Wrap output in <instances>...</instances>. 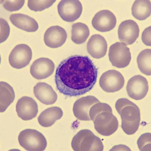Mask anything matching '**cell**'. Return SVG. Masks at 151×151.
Masks as SVG:
<instances>
[{"label":"cell","mask_w":151,"mask_h":151,"mask_svg":"<svg viewBox=\"0 0 151 151\" xmlns=\"http://www.w3.org/2000/svg\"><path fill=\"white\" fill-rule=\"evenodd\" d=\"M87 46L88 52L94 58L99 59L106 55L108 45L105 39L100 35L91 36Z\"/></svg>","instance_id":"ac0fdd59"},{"label":"cell","mask_w":151,"mask_h":151,"mask_svg":"<svg viewBox=\"0 0 151 151\" xmlns=\"http://www.w3.org/2000/svg\"><path fill=\"white\" fill-rule=\"evenodd\" d=\"M126 89L129 96L138 101L145 97L148 93L149 86L147 80L145 77L137 75L129 80Z\"/></svg>","instance_id":"30bf717a"},{"label":"cell","mask_w":151,"mask_h":151,"mask_svg":"<svg viewBox=\"0 0 151 151\" xmlns=\"http://www.w3.org/2000/svg\"><path fill=\"white\" fill-rule=\"evenodd\" d=\"M139 29L137 23L132 20L123 21L118 30L119 40L126 45L132 44L139 35Z\"/></svg>","instance_id":"8fae6325"},{"label":"cell","mask_w":151,"mask_h":151,"mask_svg":"<svg viewBox=\"0 0 151 151\" xmlns=\"http://www.w3.org/2000/svg\"><path fill=\"white\" fill-rule=\"evenodd\" d=\"M150 1H136L132 8V13L134 17L138 20H145L151 14Z\"/></svg>","instance_id":"44dd1931"},{"label":"cell","mask_w":151,"mask_h":151,"mask_svg":"<svg viewBox=\"0 0 151 151\" xmlns=\"http://www.w3.org/2000/svg\"><path fill=\"white\" fill-rule=\"evenodd\" d=\"M95 129L102 135L109 136L118 129L119 123L117 119L112 113L103 111L99 113L93 121Z\"/></svg>","instance_id":"5b68a950"},{"label":"cell","mask_w":151,"mask_h":151,"mask_svg":"<svg viewBox=\"0 0 151 151\" xmlns=\"http://www.w3.org/2000/svg\"><path fill=\"white\" fill-rule=\"evenodd\" d=\"M63 114L62 109L59 107H50L40 114L38 118V122L43 127H50L53 125L56 121L61 118Z\"/></svg>","instance_id":"ffe728a7"},{"label":"cell","mask_w":151,"mask_h":151,"mask_svg":"<svg viewBox=\"0 0 151 151\" xmlns=\"http://www.w3.org/2000/svg\"><path fill=\"white\" fill-rule=\"evenodd\" d=\"M71 146L75 151H103L104 148L100 139L88 129L79 131L73 138Z\"/></svg>","instance_id":"3957f363"},{"label":"cell","mask_w":151,"mask_h":151,"mask_svg":"<svg viewBox=\"0 0 151 151\" xmlns=\"http://www.w3.org/2000/svg\"><path fill=\"white\" fill-rule=\"evenodd\" d=\"M137 145L141 151H150L151 134L146 133L141 135L138 140Z\"/></svg>","instance_id":"4316f807"},{"label":"cell","mask_w":151,"mask_h":151,"mask_svg":"<svg viewBox=\"0 0 151 151\" xmlns=\"http://www.w3.org/2000/svg\"><path fill=\"white\" fill-rule=\"evenodd\" d=\"M142 42L145 45L151 46V26L146 28L143 31L142 35Z\"/></svg>","instance_id":"f546056e"},{"label":"cell","mask_w":151,"mask_h":151,"mask_svg":"<svg viewBox=\"0 0 151 151\" xmlns=\"http://www.w3.org/2000/svg\"><path fill=\"white\" fill-rule=\"evenodd\" d=\"M32 55V51L29 46L24 44L18 45L14 48L10 54L9 64L16 69H22L29 64Z\"/></svg>","instance_id":"ba28073f"},{"label":"cell","mask_w":151,"mask_h":151,"mask_svg":"<svg viewBox=\"0 0 151 151\" xmlns=\"http://www.w3.org/2000/svg\"><path fill=\"white\" fill-rule=\"evenodd\" d=\"M55 1H29L28 5L32 10L35 12L42 11L50 8Z\"/></svg>","instance_id":"d4e9b609"},{"label":"cell","mask_w":151,"mask_h":151,"mask_svg":"<svg viewBox=\"0 0 151 151\" xmlns=\"http://www.w3.org/2000/svg\"><path fill=\"white\" fill-rule=\"evenodd\" d=\"M116 23V17L108 10H103L97 13L92 19L93 27L101 32L110 31L115 27Z\"/></svg>","instance_id":"4fadbf2b"},{"label":"cell","mask_w":151,"mask_h":151,"mask_svg":"<svg viewBox=\"0 0 151 151\" xmlns=\"http://www.w3.org/2000/svg\"><path fill=\"white\" fill-rule=\"evenodd\" d=\"M18 141L21 147L28 151H43L47 145V140L42 133L30 129L21 131Z\"/></svg>","instance_id":"277c9868"},{"label":"cell","mask_w":151,"mask_h":151,"mask_svg":"<svg viewBox=\"0 0 151 151\" xmlns=\"http://www.w3.org/2000/svg\"><path fill=\"white\" fill-rule=\"evenodd\" d=\"M1 42H4L9 37L10 28L7 22L3 19H1Z\"/></svg>","instance_id":"f1b7e54d"},{"label":"cell","mask_w":151,"mask_h":151,"mask_svg":"<svg viewBox=\"0 0 151 151\" xmlns=\"http://www.w3.org/2000/svg\"><path fill=\"white\" fill-rule=\"evenodd\" d=\"M16 111L19 117L24 121L32 120L37 116L38 111L37 103L32 98L23 96L18 101Z\"/></svg>","instance_id":"7c38bea8"},{"label":"cell","mask_w":151,"mask_h":151,"mask_svg":"<svg viewBox=\"0 0 151 151\" xmlns=\"http://www.w3.org/2000/svg\"><path fill=\"white\" fill-rule=\"evenodd\" d=\"M109 56L112 65L119 68L127 67L131 59L130 49L120 42L114 43L109 47Z\"/></svg>","instance_id":"8992f818"},{"label":"cell","mask_w":151,"mask_h":151,"mask_svg":"<svg viewBox=\"0 0 151 151\" xmlns=\"http://www.w3.org/2000/svg\"><path fill=\"white\" fill-rule=\"evenodd\" d=\"M98 69L86 56L72 55L58 65L55 76L56 87L61 93L77 96L93 88L98 76Z\"/></svg>","instance_id":"6da1fadb"},{"label":"cell","mask_w":151,"mask_h":151,"mask_svg":"<svg viewBox=\"0 0 151 151\" xmlns=\"http://www.w3.org/2000/svg\"><path fill=\"white\" fill-rule=\"evenodd\" d=\"M71 40L77 44H81L86 41L90 35L88 27L82 23L74 24L72 26Z\"/></svg>","instance_id":"603a6c76"},{"label":"cell","mask_w":151,"mask_h":151,"mask_svg":"<svg viewBox=\"0 0 151 151\" xmlns=\"http://www.w3.org/2000/svg\"><path fill=\"white\" fill-rule=\"evenodd\" d=\"M100 102L98 99L93 96H88L80 98L74 104L73 111L74 115L78 120L91 121L89 116L90 109L94 104Z\"/></svg>","instance_id":"5bb4252c"},{"label":"cell","mask_w":151,"mask_h":151,"mask_svg":"<svg viewBox=\"0 0 151 151\" xmlns=\"http://www.w3.org/2000/svg\"><path fill=\"white\" fill-rule=\"evenodd\" d=\"M58 9L63 20L72 22L81 16L83 7L81 2L78 1H62L58 4Z\"/></svg>","instance_id":"9c48e42d"},{"label":"cell","mask_w":151,"mask_h":151,"mask_svg":"<svg viewBox=\"0 0 151 151\" xmlns=\"http://www.w3.org/2000/svg\"><path fill=\"white\" fill-rule=\"evenodd\" d=\"M103 111L112 113V110L111 107L106 104L100 102L95 104L91 107L89 111V116L91 120L93 121L97 114Z\"/></svg>","instance_id":"484cf974"},{"label":"cell","mask_w":151,"mask_h":151,"mask_svg":"<svg viewBox=\"0 0 151 151\" xmlns=\"http://www.w3.org/2000/svg\"><path fill=\"white\" fill-rule=\"evenodd\" d=\"M10 20L17 27L28 32H34L38 29V25L35 19L22 14H15L10 16Z\"/></svg>","instance_id":"d6986e66"},{"label":"cell","mask_w":151,"mask_h":151,"mask_svg":"<svg viewBox=\"0 0 151 151\" xmlns=\"http://www.w3.org/2000/svg\"><path fill=\"white\" fill-rule=\"evenodd\" d=\"M150 49H146L141 52L138 55L137 63L138 67L141 72L147 76L151 75Z\"/></svg>","instance_id":"cb8c5ba5"},{"label":"cell","mask_w":151,"mask_h":151,"mask_svg":"<svg viewBox=\"0 0 151 151\" xmlns=\"http://www.w3.org/2000/svg\"><path fill=\"white\" fill-rule=\"evenodd\" d=\"M4 8L9 12L19 10L23 6L25 1H2Z\"/></svg>","instance_id":"83f0119b"},{"label":"cell","mask_w":151,"mask_h":151,"mask_svg":"<svg viewBox=\"0 0 151 151\" xmlns=\"http://www.w3.org/2000/svg\"><path fill=\"white\" fill-rule=\"evenodd\" d=\"M34 93L39 101L47 105L54 104L57 94L50 85L45 82H39L34 87Z\"/></svg>","instance_id":"e0dca14e"},{"label":"cell","mask_w":151,"mask_h":151,"mask_svg":"<svg viewBox=\"0 0 151 151\" xmlns=\"http://www.w3.org/2000/svg\"><path fill=\"white\" fill-rule=\"evenodd\" d=\"M67 37L66 31L58 26L51 27L46 31L44 40L46 45L52 48L61 47L66 41Z\"/></svg>","instance_id":"2e32d148"},{"label":"cell","mask_w":151,"mask_h":151,"mask_svg":"<svg viewBox=\"0 0 151 151\" xmlns=\"http://www.w3.org/2000/svg\"><path fill=\"white\" fill-rule=\"evenodd\" d=\"M99 83L103 91L108 93H113L122 88L125 79L120 72L115 70H110L102 75Z\"/></svg>","instance_id":"52a82bcc"},{"label":"cell","mask_w":151,"mask_h":151,"mask_svg":"<svg viewBox=\"0 0 151 151\" xmlns=\"http://www.w3.org/2000/svg\"><path fill=\"white\" fill-rule=\"evenodd\" d=\"M15 93L12 87L7 83L1 82V112H4L14 100Z\"/></svg>","instance_id":"7402d4cb"},{"label":"cell","mask_w":151,"mask_h":151,"mask_svg":"<svg viewBox=\"0 0 151 151\" xmlns=\"http://www.w3.org/2000/svg\"><path fill=\"white\" fill-rule=\"evenodd\" d=\"M115 107L121 116L122 128L126 134L133 135L138 129L140 122V111L135 104L125 98L116 101Z\"/></svg>","instance_id":"7a4b0ae2"},{"label":"cell","mask_w":151,"mask_h":151,"mask_svg":"<svg viewBox=\"0 0 151 151\" xmlns=\"http://www.w3.org/2000/svg\"><path fill=\"white\" fill-rule=\"evenodd\" d=\"M54 63L49 58H41L34 62L30 68L32 76L38 80L47 78L52 75L54 71Z\"/></svg>","instance_id":"9a60e30c"}]
</instances>
